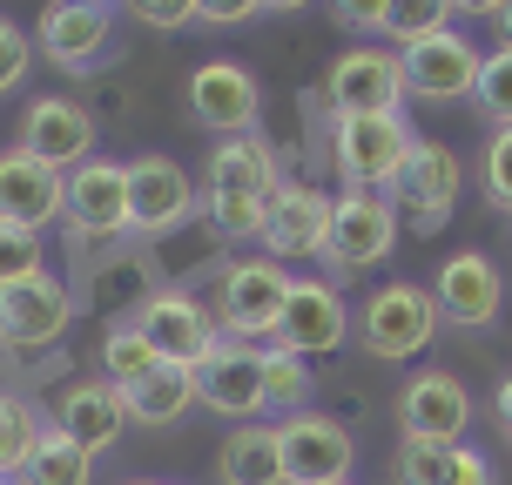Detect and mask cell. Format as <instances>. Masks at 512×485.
Listing matches in <instances>:
<instances>
[{"label":"cell","instance_id":"cell-1","mask_svg":"<svg viewBox=\"0 0 512 485\" xmlns=\"http://www.w3.org/2000/svg\"><path fill=\"white\" fill-rule=\"evenodd\" d=\"M398 250V209L378 189H344L331 203V230H324V250L317 263L351 277V270H378L384 256Z\"/></svg>","mask_w":512,"mask_h":485},{"label":"cell","instance_id":"cell-2","mask_svg":"<svg viewBox=\"0 0 512 485\" xmlns=\"http://www.w3.org/2000/svg\"><path fill=\"white\" fill-rule=\"evenodd\" d=\"M459 196H465V162L445 149V142L418 135L411 155H405V169H398V182H391L398 223H411V230H445L452 209H459Z\"/></svg>","mask_w":512,"mask_h":485},{"label":"cell","instance_id":"cell-3","mask_svg":"<svg viewBox=\"0 0 512 485\" xmlns=\"http://www.w3.org/2000/svg\"><path fill=\"white\" fill-rule=\"evenodd\" d=\"M411 142L418 135H411L405 115H337V128H331V155L344 169V182L351 189H378V196H391Z\"/></svg>","mask_w":512,"mask_h":485},{"label":"cell","instance_id":"cell-4","mask_svg":"<svg viewBox=\"0 0 512 485\" xmlns=\"http://www.w3.org/2000/svg\"><path fill=\"white\" fill-rule=\"evenodd\" d=\"M358 337H364V351L384 358V364L418 358V351L438 337L432 290H418V283H384V290H371L364 310H358Z\"/></svg>","mask_w":512,"mask_h":485},{"label":"cell","instance_id":"cell-5","mask_svg":"<svg viewBox=\"0 0 512 485\" xmlns=\"http://www.w3.org/2000/svg\"><path fill=\"white\" fill-rule=\"evenodd\" d=\"M398 68H405L411 102H472L479 95V68H486V48L465 27H445V34L418 41V48H398Z\"/></svg>","mask_w":512,"mask_h":485},{"label":"cell","instance_id":"cell-6","mask_svg":"<svg viewBox=\"0 0 512 485\" xmlns=\"http://www.w3.org/2000/svg\"><path fill=\"white\" fill-rule=\"evenodd\" d=\"M135 331L149 337V351L162 364L196 371V364H209V351L223 344V317L209 304H196L189 290H155L149 304L135 310Z\"/></svg>","mask_w":512,"mask_h":485},{"label":"cell","instance_id":"cell-7","mask_svg":"<svg viewBox=\"0 0 512 485\" xmlns=\"http://www.w3.org/2000/svg\"><path fill=\"white\" fill-rule=\"evenodd\" d=\"M324 95H331L337 115H398V108H405L398 48H384V41H351V48L331 61Z\"/></svg>","mask_w":512,"mask_h":485},{"label":"cell","instance_id":"cell-8","mask_svg":"<svg viewBox=\"0 0 512 485\" xmlns=\"http://www.w3.org/2000/svg\"><path fill=\"white\" fill-rule=\"evenodd\" d=\"M472 391H465L452 371H411L405 391H398V432L405 445H465L472 432Z\"/></svg>","mask_w":512,"mask_h":485},{"label":"cell","instance_id":"cell-9","mask_svg":"<svg viewBox=\"0 0 512 485\" xmlns=\"http://www.w3.org/2000/svg\"><path fill=\"white\" fill-rule=\"evenodd\" d=\"M277 438H283V485H344L358 465V438L331 411L277 418Z\"/></svg>","mask_w":512,"mask_h":485},{"label":"cell","instance_id":"cell-10","mask_svg":"<svg viewBox=\"0 0 512 485\" xmlns=\"http://www.w3.org/2000/svg\"><path fill=\"white\" fill-rule=\"evenodd\" d=\"M290 270H283L277 256H236L230 270H223V331H236V344L243 337H270L277 331L283 304H290Z\"/></svg>","mask_w":512,"mask_h":485},{"label":"cell","instance_id":"cell-11","mask_svg":"<svg viewBox=\"0 0 512 485\" xmlns=\"http://www.w3.org/2000/svg\"><path fill=\"white\" fill-rule=\"evenodd\" d=\"M351 331H358V324H351V310H344V297H337V283L297 277L290 283V304H283V317H277V331H270V344L290 351V358H324V351H337Z\"/></svg>","mask_w":512,"mask_h":485},{"label":"cell","instance_id":"cell-12","mask_svg":"<svg viewBox=\"0 0 512 485\" xmlns=\"http://www.w3.org/2000/svg\"><path fill=\"white\" fill-rule=\"evenodd\" d=\"M196 216V182L169 155H135L128 162V230L135 236H169Z\"/></svg>","mask_w":512,"mask_h":485},{"label":"cell","instance_id":"cell-13","mask_svg":"<svg viewBox=\"0 0 512 485\" xmlns=\"http://www.w3.org/2000/svg\"><path fill=\"white\" fill-rule=\"evenodd\" d=\"M196 405L236 425H263L270 391H263V351L256 344H216L209 364H196Z\"/></svg>","mask_w":512,"mask_h":485},{"label":"cell","instance_id":"cell-14","mask_svg":"<svg viewBox=\"0 0 512 485\" xmlns=\"http://www.w3.org/2000/svg\"><path fill=\"white\" fill-rule=\"evenodd\" d=\"M438 324H452V331H486L499 304H506V290H499V263L486 250H459L438 263Z\"/></svg>","mask_w":512,"mask_h":485},{"label":"cell","instance_id":"cell-15","mask_svg":"<svg viewBox=\"0 0 512 485\" xmlns=\"http://www.w3.org/2000/svg\"><path fill=\"white\" fill-rule=\"evenodd\" d=\"M21 149L48 169H68L75 176L81 162H95V115L68 95H41V102L21 115Z\"/></svg>","mask_w":512,"mask_h":485},{"label":"cell","instance_id":"cell-16","mask_svg":"<svg viewBox=\"0 0 512 485\" xmlns=\"http://www.w3.org/2000/svg\"><path fill=\"white\" fill-rule=\"evenodd\" d=\"M256 108H263V88L243 61H203L189 75V115L209 122L223 142L230 135H256Z\"/></svg>","mask_w":512,"mask_h":485},{"label":"cell","instance_id":"cell-17","mask_svg":"<svg viewBox=\"0 0 512 485\" xmlns=\"http://www.w3.org/2000/svg\"><path fill=\"white\" fill-rule=\"evenodd\" d=\"M34 41L48 54L54 68H95L102 48L115 41V7L102 0H61V7H41V21H34Z\"/></svg>","mask_w":512,"mask_h":485},{"label":"cell","instance_id":"cell-18","mask_svg":"<svg viewBox=\"0 0 512 485\" xmlns=\"http://www.w3.org/2000/svg\"><path fill=\"white\" fill-rule=\"evenodd\" d=\"M68 203V176L48 169V162H34L27 149H0V223L7 230H34L54 223Z\"/></svg>","mask_w":512,"mask_h":485},{"label":"cell","instance_id":"cell-19","mask_svg":"<svg viewBox=\"0 0 512 485\" xmlns=\"http://www.w3.org/2000/svg\"><path fill=\"white\" fill-rule=\"evenodd\" d=\"M61 216L75 223V236H122L128 230V162L95 155L68 176V203Z\"/></svg>","mask_w":512,"mask_h":485},{"label":"cell","instance_id":"cell-20","mask_svg":"<svg viewBox=\"0 0 512 485\" xmlns=\"http://www.w3.org/2000/svg\"><path fill=\"white\" fill-rule=\"evenodd\" d=\"M68 331V290L54 277H27L0 290V344L14 351H48Z\"/></svg>","mask_w":512,"mask_h":485},{"label":"cell","instance_id":"cell-21","mask_svg":"<svg viewBox=\"0 0 512 485\" xmlns=\"http://www.w3.org/2000/svg\"><path fill=\"white\" fill-rule=\"evenodd\" d=\"M324 230H331V196L310 189V182H283L277 203H270V223H263V256H317L324 250Z\"/></svg>","mask_w":512,"mask_h":485},{"label":"cell","instance_id":"cell-22","mask_svg":"<svg viewBox=\"0 0 512 485\" xmlns=\"http://www.w3.org/2000/svg\"><path fill=\"white\" fill-rule=\"evenodd\" d=\"M122 425H128V391H122V384L95 378V384H68V391H61L54 432H68L75 445H88V452H108V445L122 438Z\"/></svg>","mask_w":512,"mask_h":485},{"label":"cell","instance_id":"cell-23","mask_svg":"<svg viewBox=\"0 0 512 485\" xmlns=\"http://www.w3.org/2000/svg\"><path fill=\"white\" fill-rule=\"evenodd\" d=\"M277 149L263 142V135H230V142H216L209 149V196H263V203H277Z\"/></svg>","mask_w":512,"mask_h":485},{"label":"cell","instance_id":"cell-24","mask_svg":"<svg viewBox=\"0 0 512 485\" xmlns=\"http://www.w3.org/2000/svg\"><path fill=\"white\" fill-rule=\"evenodd\" d=\"M391 485H492V459L479 445H398Z\"/></svg>","mask_w":512,"mask_h":485},{"label":"cell","instance_id":"cell-25","mask_svg":"<svg viewBox=\"0 0 512 485\" xmlns=\"http://www.w3.org/2000/svg\"><path fill=\"white\" fill-rule=\"evenodd\" d=\"M216 479L223 485H283V438L277 425H236L216 452Z\"/></svg>","mask_w":512,"mask_h":485},{"label":"cell","instance_id":"cell-26","mask_svg":"<svg viewBox=\"0 0 512 485\" xmlns=\"http://www.w3.org/2000/svg\"><path fill=\"white\" fill-rule=\"evenodd\" d=\"M189 405H196V371H182V364H155L128 391V418H142V425H176Z\"/></svg>","mask_w":512,"mask_h":485},{"label":"cell","instance_id":"cell-27","mask_svg":"<svg viewBox=\"0 0 512 485\" xmlns=\"http://www.w3.org/2000/svg\"><path fill=\"white\" fill-rule=\"evenodd\" d=\"M14 485H95V452L48 425V438L34 445V459H27V472Z\"/></svg>","mask_w":512,"mask_h":485},{"label":"cell","instance_id":"cell-28","mask_svg":"<svg viewBox=\"0 0 512 485\" xmlns=\"http://www.w3.org/2000/svg\"><path fill=\"white\" fill-rule=\"evenodd\" d=\"M41 438H48V425H41V411L27 405L21 391H0V479H21Z\"/></svg>","mask_w":512,"mask_h":485},{"label":"cell","instance_id":"cell-29","mask_svg":"<svg viewBox=\"0 0 512 485\" xmlns=\"http://www.w3.org/2000/svg\"><path fill=\"white\" fill-rule=\"evenodd\" d=\"M155 364H162V358L149 351V337L135 331V317H128V324H115V331L102 337V378H108V384H122V391H135V384L149 378Z\"/></svg>","mask_w":512,"mask_h":485},{"label":"cell","instance_id":"cell-30","mask_svg":"<svg viewBox=\"0 0 512 485\" xmlns=\"http://www.w3.org/2000/svg\"><path fill=\"white\" fill-rule=\"evenodd\" d=\"M263 391H270V411H283V418H297V411H310V358H290V351H263Z\"/></svg>","mask_w":512,"mask_h":485},{"label":"cell","instance_id":"cell-31","mask_svg":"<svg viewBox=\"0 0 512 485\" xmlns=\"http://www.w3.org/2000/svg\"><path fill=\"white\" fill-rule=\"evenodd\" d=\"M459 7H438V0H405V7H391V27H384V48H418V41H432V34H445Z\"/></svg>","mask_w":512,"mask_h":485},{"label":"cell","instance_id":"cell-32","mask_svg":"<svg viewBox=\"0 0 512 485\" xmlns=\"http://www.w3.org/2000/svg\"><path fill=\"white\" fill-rule=\"evenodd\" d=\"M479 196H486V209L512 216V128H492L486 135V155H479Z\"/></svg>","mask_w":512,"mask_h":485},{"label":"cell","instance_id":"cell-33","mask_svg":"<svg viewBox=\"0 0 512 485\" xmlns=\"http://www.w3.org/2000/svg\"><path fill=\"white\" fill-rule=\"evenodd\" d=\"M203 209L230 243H263V223H270V203L263 196H209Z\"/></svg>","mask_w":512,"mask_h":485},{"label":"cell","instance_id":"cell-34","mask_svg":"<svg viewBox=\"0 0 512 485\" xmlns=\"http://www.w3.org/2000/svg\"><path fill=\"white\" fill-rule=\"evenodd\" d=\"M27 277H48V250L34 230H7L0 223V290L7 283H27Z\"/></svg>","mask_w":512,"mask_h":485},{"label":"cell","instance_id":"cell-35","mask_svg":"<svg viewBox=\"0 0 512 485\" xmlns=\"http://www.w3.org/2000/svg\"><path fill=\"white\" fill-rule=\"evenodd\" d=\"M472 102L492 115V128H512V54L506 48L486 54V68H479V95H472Z\"/></svg>","mask_w":512,"mask_h":485},{"label":"cell","instance_id":"cell-36","mask_svg":"<svg viewBox=\"0 0 512 485\" xmlns=\"http://www.w3.org/2000/svg\"><path fill=\"white\" fill-rule=\"evenodd\" d=\"M27 68H34V48H27V34H21V27L0 14V95H7V88H21Z\"/></svg>","mask_w":512,"mask_h":485},{"label":"cell","instance_id":"cell-37","mask_svg":"<svg viewBox=\"0 0 512 485\" xmlns=\"http://www.w3.org/2000/svg\"><path fill=\"white\" fill-rule=\"evenodd\" d=\"M135 21H149V27H189L196 21V0H135Z\"/></svg>","mask_w":512,"mask_h":485},{"label":"cell","instance_id":"cell-38","mask_svg":"<svg viewBox=\"0 0 512 485\" xmlns=\"http://www.w3.org/2000/svg\"><path fill=\"white\" fill-rule=\"evenodd\" d=\"M337 21L358 27V34H384V27H391V7H378V0H351V7H337Z\"/></svg>","mask_w":512,"mask_h":485},{"label":"cell","instance_id":"cell-39","mask_svg":"<svg viewBox=\"0 0 512 485\" xmlns=\"http://www.w3.org/2000/svg\"><path fill=\"white\" fill-rule=\"evenodd\" d=\"M250 14H256V0H196V21H209V27H236Z\"/></svg>","mask_w":512,"mask_h":485},{"label":"cell","instance_id":"cell-40","mask_svg":"<svg viewBox=\"0 0 512 485\" xmlns=\"http://www.w3.org/2000/svg\"><path fill=\"white\" fill-rule=\"evenodd\" d=\"M492 425H499V432L512 438V371L499 378V391H492Z\"/></svg>","mask_w":512,"mask_h":485},{"label":"cell","instance_id":"cell-41","mask_svg":"<svg viewBox=\"0 0 512 485\" xmlns=\"http://www.w3.org/2000/svg\"><path fill=\"white\" fill-rule=\"evenodd\" d=\"M492 27H499V48L512 54V7H499V21H492Z\"/></svg>","mask_w":512,"mask_h":485},{"label":"cell","instance_id":"cell-42","mask_svg":"<svg viewBox=\"0 0 512 485\" xmlns=\"http://www.w3.org/2000/svg\"><path fill=\"white\" fill-rule=\"evenodd\" d=\"M135 485H155V479H135Z\"/></svg>","mask_w":512,"mask_h":485},{"label":"cell","instance_id":"cell-43","mask_svg":"<svg viewBox=\"0 0 512 485\" xmlns=\"http://www.w3.org/2000/svg\"><path fill=\"white\" fill-rule=\"evenodd\" d=\"M0 485H14V479H0Z\"/></svg>","mask_w":512,"mask_h":485},{"label":"cell","instance_id":"cell-44","mask_svg":"<svg viewBox=\"0 0 512 485\" xmlns=\"http://www.w3.org/2000/svg\"><path fill=\"white\" fill-rule=\"evenodd\" d=\"M344 485H351V479H344Z\"/></svg>","mask_w":512,"mask_h":485}]
</instances>
